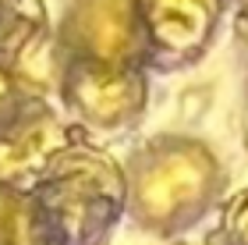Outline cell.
<instances>
[{"label":"cell","mask_w":248,"mask_h":245,"mask_svg":"<svg viewBox=\"0 0 248 245\" xmlns=\"http://www.w3.org/2000/svg\"><path fill=\"white\" fill-rule=\"evenodd\" d=\"M153 39L170 53H199L220 15V0H139Z\"/></svg>","instance_id":"cell-1"},{"label":"cell","mask_w":248,"mask_h":245,"mask_svg":"<svg viewBox=\"0 0 248 245\" xmlns=\"http://www.w3.org/2000/svg\"><path fill=\"white\" fill-rule=\"evenodd\" d=\"M206 178H209L206 157H195V153H174V157L160 160L149 174L142 178V188H139L142 210L149 217L174 213L177 206L191 203V199L202 192Z\"/></svg>","instance_id":"cell-2"},{"label":"cell","mask_w":248,"mask_h":245,"mask_svg":"<svg viewBox=\"0 0 248 245\" xmlns=\"http://www.w3.org/2000/svg\"><path fill=\"white\" fill-rule=\"evenodd\" d=\"M75 99L89 117L96 121H117L128 110L139 107L142 82L131 71H121L114 64L99 61L93 68H82L75 79Z\"/></svg>","instance_id":"cell-3"},{"label":"cell","mask_w":248,"mask_h":245,"mask_svg":"<svg viewBox=\"0 0 248 245\" xmlns=\"http://www.w3.org/2000/svg\"><path fill=\"white\" fill-rule=\"evenodd\" d=\"M85 43L99 61L114 64L131 50V4L128 0H85L78 11Z\"/></svg>","instance_id":"cell-4"},{"label":"cell","mask_w":248,"mask_h":245,"mask_svg":"<svg viewBox=\"0 0 248 245\" xmlns=\"http://www.w3.org/2000/svg\"><path fill=\"white\" fill-rule=\"evenodd\" d=\"M57 142H61V131L50 121L25 128L18 139H4L0 142V178H15L21 171H29V167L43 163L57 149Z\"/></svg>","instance_id":"cell-5"},{"label":"cell","mask_w":248,"mask_h":245,"mask_svg":"<svg viewBox=\"0 0 248 245\" xmlns=\"http://www.w3.org/2000/svg\"><path fill=\"white\" fill-rule=\"evenodd\" d=\"M43 21L39 0H0V57L18 53Z\"/></svg>","instance_id":"cell-6"},{"label":"cell","mask_w":248,"mask_h":245,"mask_svg":"<svg viewBox=\"0 0 248 245\" xmlns=\"http://www.w3.org/2000/svg\"><path fill=\"white\" fill-rule=\"evenodd\" d=\"M227 235L234 245H248V192H241L227 210Z\"/></svg>","instance_id":"cell-7"},{"label":"cell","mask_w":248,"mask_h":245,"mask_svg":"<svg viewBox=\"0 0 248 245\" xmlns=\"http://www.w3.org/2000/svg\"><path fill=\"white\" fill-rule=\"evenodd\" d=\"M0 93H4V79H0Z\"/></svg>","instance_id":"cell-8"}]
</instances>
